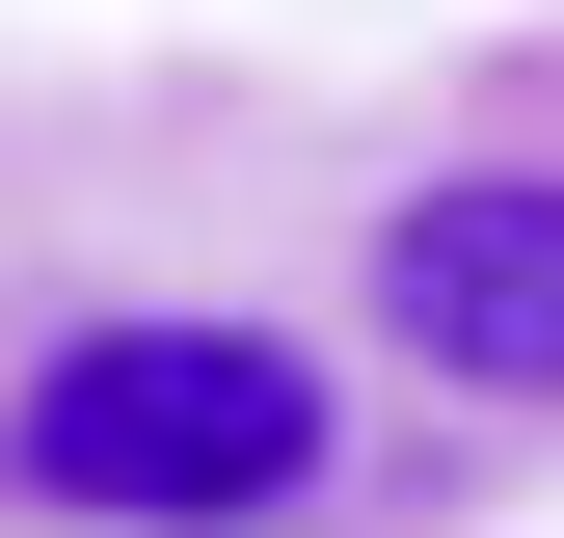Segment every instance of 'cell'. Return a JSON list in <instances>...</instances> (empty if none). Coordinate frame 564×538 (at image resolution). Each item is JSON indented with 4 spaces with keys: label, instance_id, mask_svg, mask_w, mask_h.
I'll list each match as a JSON object with an SVG mask.
<instances>
[{
    "label": "cell",
    "instance_id": "cell-1",
    "mask_svg": "<svg viewBox=\"0 0 564 538\" xmlns=\"http://www.w3.org/2000/svg\"><path fill=\"white\" fill-rule=\"evenodd\" d=\"M0 485L82 512V538H242L323 485V351L296 323H82L0 404Z\"/></svg>",
    "mask_w": 564,
    "mask_h": 538
},
{
    "label": "cell",
    "instance_id": "cell-2",
    "mask_svg": "<svg viewBox=\"0 0 564 538\" xmlns=\"http://www.w3.org/2000/svg\"><path fill=\"white\" fill-rule=\"evenodd\" d=\"M377 323L457 404H564V162H457L377 216Z\"/></svg>",
    "mask_w": 564,
    "mask_h": 538
}]
</instances>
